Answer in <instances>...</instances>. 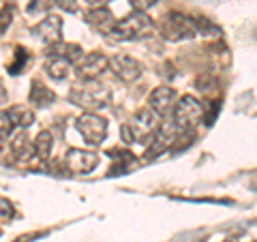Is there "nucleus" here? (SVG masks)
Returning <instances> with one entry per match:
<instances>
[{"instance_id": "obj_1", "label": "nucleus", "mask_w": 257, "mask_h": 242, "mask_svg": "<svg viewBox=\"0 0 257 242\" xmlns=\"http://www.w3.org/2000/svg\"><path fill=\"white\" fill-rule=\"evenodd\" d=\"M159 116L150 107H142L131 116L126 125H122L120 133L126 144H146L152 133L159 129Z\"/></svg>"}, {"instance_id": "obj_2", "label": "nucleus", "mask_w": 257, "mask_h": 242, "mask_svg": "<svg viewBox=\"0 0 257 242\" xmlns=\"http://www.w3.org/2000/svg\"><path fill=\"white\" fill-rule=\"evenodd\" d=\"M69 99H71V103H75L79 107L94 111V109H103L109 105L111 92H109V88H105L103 84L96 82V79H92V82H82L79 86L75 84L69 94Z\"/></svg>"}, {"instance_id": "obj_3", "label": "nucleus", "mask_w": 257, "mask_h": 242, "mask_svg": "<svg viewBox=\"0 0 257 242\" xmlns=\"http://www.w3.org/2000/svg\"><path fill=\"white\" fill-rule=\"evenodd\" d=\"M204 114H206L204 103L197 101L195 96H191V94H184L174 105L172 123L176 125L178 131H193L199 123H204Z\"/></svg>"}, {"instance_id": "obj_4", "label": "nucleus", "mask_w": 257, "mask_h": 242, "mask_svg": "<svg viewBox=\"0 0 257 242\" xmlns=\"http://www.w3.org/2000/svg\"><path fill=\"white\" fill-rule=\"evenodd\" d=\"M150 28H152V20L146 13H131L124 20H118L107 37L114 39V41H135V39L146 35Z\"/></svg>"}, {"instance_id": "obj_5", "label": "nucleus", "mask_w": 257, "mask_h": 242, "mask_svg": "<svg viewBox=\"0 0 257 242\" xmlns=\"http://www.w3.org/2000/svg\"><path fill=\"white\" fill-rule=\"evenodd\" d=\"M161 35L167 41H184V39L197 37L195 22L193 18H187L180 11H170L161 20Z\"/></svg>"}, {"instance_id": "obj_6", "label": "nucleus", "mask_w": 257, "mask_h": 242, "mask_svg": "<svg viewBox=\"0 0 257 242\" xmlns=\"http://www.w3.org/2000/svg\"><path fill=\"white\" fill-rule=\"evenodd\" d=\"M75 129L79 131V135L84 137L86 144H90V146H101L103 140H105V135H107V120L96 116L94 111H86V114H82L77 118Z\"/></svg>"}, {"instance_id": "obj_7", "label": "nucleus", "mask_w": 257, "mask_h": 242, "mask_svg": "<svg viewBox=\"0 0 257 242\" xmlns=\"http://www.w3.org/2000/svg\"><path fill=\"white\" fill-rule=\"evenodd\" d=\"M178 129H176L174 123H163L159 125V129L155 133H152V137L148 140V146H146V152H144V159H157L161 157L163 152H167L172 148V144L176 142V137H178Z\"/></svg>"}, {"instance_id": "obj_8", "label": "nucleus", "mask_w": 257, "mask_h": 242, "mask_svg": "<svg viewBox=\"0 0 257 242\" xmlns=\"http://www.w3.org/2000/svg\"><path fill=\"white\" fill-rule=\"evenodd\" d=\"M109 67V58L103 56L101 52H92V54H82V58L75 62V75L82 82H92V79L101 77Z\"/></svg>"}, {"instance_id": "obj_9", "label": "nucleus", "mask_w": 257, "mask_h": 242, "mask_svg": "<svg viewBox=\"0 0 257 242\" xmlns=\"http://www.w3.org/2000/svg\"><path fill=\"white\" fill-rule=\"evenodd\" d=\"M62 165L71 174H90L99 165V155L86 148H71L67 152V157H64Z\"/></svg>"}, {"instance_id": "obj_10", "label": "nucleus", "mask_w": 257, "mask_h": 242, "mask_svg": "<svg viewBox=\"0 0 257 242\" xmlns=\"http://www.w3.org/2000/svg\"><path fill=\"white\" fill-rule=\"evenodd\" d=\"M107 69H111V73H114L118 79L126 82V84H131V82H135V79H140L142 73H144L142 64L135 60L133 56H128V54H116V56H111Z\"/></svg>"}, {"instance_id": "obj_11", "label": "nucleus", "mask_w": 257, "mask_h": 242, "mask_svg": "<svg viewBox=\"0 0 257 242\" xmlns=\"http://www.w3.org/2000/svg\"><path fill=\"white\" fill-rule=\"evenodd\" d=\"M32 35L37 39H41L47 47L54 43H60L62 41V20L56 18V15H47L45 20H41L32 28Z\"/></svg>"}, {"instance_id": "obj_12", "label": "nucleus", "mask_w": 257, "mask_h": 242, "mask_svg": "<svg viewBox=\"0 0 257 242\" xmlns=\"http://www.w3.org/2000/svg\"><path fill=\"white\" fill-rule=\"evenodd\" d=\"M174 101H176V90L170 86H159L150 92V109L155 111L157 116H165L167 111L174 107Z\"/></svg>"}, {"instance_id": "obj_13", "label": "nucleus", "mask_w": 257, "mask_h": 242, "mask_svg": "<svg viewBox=\"0 0 257 242\" xmlns=\"http://www.w3.org/2000/svg\"><path fill=\"white\" fill-rule=\"evenodd\" d=\"M84 20L90 24L94 30H99L101 35H105V37L109 35V30L114 28V24H116L114 15H111V11L107 7H92V9H88L84 13Z\"/></svg>"}, {"instance_id": "obj_14", "label": "nucleus", "mask_w": 257, "mask_h": 242, "mask_svg": "<svg viewBox=\"0 0 257 242\" xmlns=\"http://www.w3.org/2000/svg\"><path fill=\"white\" fill-rule=\"evenodd\" d=\"M9 152L18 163H28L35 157V148H32V140L28 137L26 131H20L9 144Z\"/></svg>"}, {"instance_id": "obj_15", "label": "nucleus", "mask_w": 257, "mask_h": 242, "mask_svg": "<svg viewBox=\"0 0 257 242\" xmlns=\"http://www.w3.org/2000/svg\"><path fill=\"white\" fill-rule=\"evenodd\" d=\"M107 157L111 159L109 176H122V174H128V169L138 167V161H135V157H133L128 150L114 148V150L107 152Z\"/></svg>"}, {"instance_id": "obj_16", "label": "nucleus", "mask_w": 257, "mask_h": 242, "mask_svg": "<svg viewBox=\"0 0 257 242\" xmlns=\"http://www.w3.org/2000/svg\"><path fill=\"white\" fill-rule=\"evenodd\" d=\"M28 99H30L32 105H37V107H50V105H54V101H56V92L52 90V88H47L43 82L35 79V82H32Z\"/></svg>"}, {"instance_id": "obj_17", "label": "nucleus", "mask_w": 257, "mask_h": 242, "mask_svg": "<svg viewBox=\"0 0 257 242\" xmlns=\"http://www.w3.org/2000/svg\"><path fill=\"white\" fill-rule=\"evenodd\" d=\"M82 47H79L77 43H54L47 47V58H52V56H58V58H64V60H69L71 64H75L79 58H82Z\"/></svg>"}, {"instance_id": "obj_18", "label": "nucleus", "mask_w": 257, "mask_h": 242, "mask_svg": "<svg viewBox=\"0 0 257 242\" xmlns=\"http://www.w3.org/2000/svg\"><path fill=\"white\" fill-rule=\"evenodd\" d=\"M7 114H9L11 123L15 127H22V129H28L30 125H35V111L26 105H13L7 109Z\"/></svg>"}, {"instance_id": "obj_19", "label": "nucleus", "mask_w": 257, "mask_h": 242, "mask_svg": "<svg viewBox=\"0 0 257 242\" xmlns=\"http://www.w3.org/2000/svg\"><path fill=\"white\" fill-rule=\"evenodd\" d=\"M71 64L69 60H64V58H58V56H52L50 60H47V64H45V71H47V75H50L52 79H64L69 75V71H71Z\"/></svg>"}, {"instance_id": "obj_20", "label": "nucleus", "mask_w": 257, "mask_h": 242, "mask_svg": "<svg viewBox=\"0 0 257 242\" xmlns=\"http://www.w3.org/2000/svg\"><path fill=\"white\" fill-rule=\"evenodd\" d=\"M52 146H54V140H52V133L50 131H41L37 135V140L32 142V148H35V157L39 161H47L52 155Z\"/></svg>"}, {"instance_id": "obj_21", "label": "nucleus", "mask_w": 257, "mask_h": 242, "mask_svg": "<svg viewBox=\"0 0 257 242\" xmlns=\"http://www.w3.org/2000/svg\"><path fill=\"white\" fill-rule=\"evenodd\" d=\"M195 86L202 94H212L216 90V79H214L212 73H202L195 79Z\"/></svg>"}, {"instance_id": "obj_22", "label": "nucleus", "mask_w": 257, "mask_h": 242, "mask_svg": "<svg viewBox=\"0 0 257 242\" xmlns=\"http://www.w3.org/2000/svg\"><path fill=\"white\" fill-rule=\"evenodd\" d=\"M26 62H28V52L24 50V47H18V50H15V62L9 67V73H13V75L22 73V69L26 67Z\"/></svg>"}, {"instance_id": "obj_23", "label": "nucleus", "mask_w": 257, "mask_h": 242, "mask_svg": "<svg viewBox=\"0 0 257 242\" xmlns=\"http://www.w3.org/2000/svg\"><path fill=\"white\" fill-rule=\"evenodd\" d=\"M11 22H13V7L11 5H5L3 9H0V37H3L5 32L9 30Z\"/></svg>"}, {"instance_id": "obj_24", "label": "nucleus", "mask_w": 257, "mask_h": 242, "mask_svg": "<svg viewBox=\"0 0 257 242\" xmlns=\"http://www.w3.org/2000/svg\"><path fill=\"white\" fill-rule=\"evenodd\" d=\"M13 129H15V125L11 123L9 114H7V111H0V137H9Z\"/></svg>"}, {"instance_id": "obj_25", "label": "nucleus", "mask_w": 257, "mask_h": 242, "mask_svg": "<svg viewBox=\"0 0 257 242\" xmlns=\"http://www.w3.org/2000/svg\"><path fill=\"white\" fill-rule=\"evenodd\" d=\"M159 3V0H128V5L133 7L135 13H146L148 9H152Z\"/></svg>"}, {"instance_id": "obj_26", "label": "nucleus", "mask_w": 257, "mask_h": 242, "mask_svg": "<svg viewBox=\"0 0 257 242\" xmlns=\"http://www.w3.org/2000/svg\"><path fill=\"white\" fill-rule=\"evenodd\" d=\"M54 5L60 7V9L67 11V13H75L77 11V3H75V0H54Z\"/></svg>"}, {"instance_id": "obj_27", "label": "nucleus", "mask_w": 257, "mask_h": 242, "mask_svg": "<svg viewBox=\"0 0 257 242\" xmlns=\"http://www.w3.org/2000/svg\"><path fill=\"white\" fill-rule=\"evenodd\" d=\"M45 233L43 231H35V233H28V236H20L15 242H32V240H37V238H43Z\"/></svg>"}, {"instance_id": "obj_28", "label": "nucleus", "mask_w": 257, "mask_h": 242, "mask_svg": "<svg viewBox=\"0 0 257 242\" xmlns=\"http://www.w3.org/2000/svg\"><path fill=\"white\" fill-rule=\"evenodd\" d=\"M0 214H3V216H11V214H13V210H11V204H9V201H7V199L0 201Z\"/></svg>"}, {"instance_id": "obj_29", "label": "nucleus", "mask_w": 257, "mask_h": 242, "mask_svg": "<svg viewBox=\"0 0 257 242\" xmlns=\"http://www.w3.org/2000/svg\"><path fill=\"white\" fill-rule=\"evenodd\" d=\"M7 152H9V142H7V137H0V159H3ZM11 155V152H9Z\"/></svg>"}, {"instance_id": "obj_30", "label": "nucleus", "mask_w": 257, "mask_h": 242, "mask_svg": "<svg viewBox=\"0 0 257 242\" xmlns=\"http://www.w3.org/2000/svg\"><path fill=\"white\" fill-rule=\"evenodd\" d=\"M7 99H9V94H7V88H5V82L0 79V105H5Z\"/></svg>"}, {"instance_id": "obj_31", "label": "nucleus", "mask_w": 257, "mask_h": 242, "mask_svg": "<svg viewBox=\"0 0 257 242\" xmlns=\"http://www.w3.org/2000/svg\"><path fill=\"white\" fill-rule=\"evenodd\" d=\"M88 5H92V7H105L107 3H111V0H86Z\"/></svg>"}, {"instance_id": "obj_32", "label": "nucleus", "mask_w": 257, "mask_h": 242, "mask_svg": "<svg viewBox=\"0 0 257 242\" xmlns=\"http://www.w3.org/2000/svg\"><path fill=\"white\" fill-rule=\"evenodd\" d=\"M223 242H238V240H234V238H229V240H223Z\"/></svg>"}]
</instances>
